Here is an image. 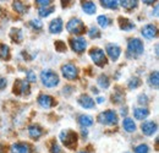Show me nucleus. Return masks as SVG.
I'll return each mask as SVG.
<instances>
[{"instance_id":"f257e3e1","label":"nucleus","mask_w":159,"mask_h":153,"mask_svg":"<svg viewBox=\"0 0 159 153\" xmlns=\"http://www.w3.org/2000/svg\"><path fill=\"white\" fill-rule=\"evenodd\" d=\"M77 134L70 129H66V130H62L59 134V140L60 142L69 150H74L77 145Z\"/></svg>"},{"instance_id":"f03ea898","label":"nucleus","mask_w":159,"mask_h":153,"mask_svg":"<svg viewBox=\"0 0 159 153\" xmlns=\"http://www.w3.org/2000/svg\"><path fill=\"white\" fill-rule=\"evenodd\" d=\"M39 77H40L42 83H43V86H45V87H48V88H54V87H57L60 82L59 75H58L55 71H53V70H43V71L40 72Z\"/></svg>"},{"instance_id":"7ed1b4c3","label":"nucleus","mask_w":159,"mask_h":153,"mask_svg":"<svg viewBox=\"0 0 159 153\" xmlns=\"http://www.w3.org/2000/svg\"><path fill=\"white\" fill-rule=\"evenodd\" d=\"M144 52L143 42L139 38H131L127 43V57L129 58H139Z\"/></svg>"},{"instance_id":"20e7f679","label":"nucleus","mask_w":159,"mask_h":153,"mask_svg":"<svg viewBox=\"0 0 159 153\" xmlns=\"http://www.w3.org/2000/svg\"><path fill=\"white\" fill-rule=\"evenodd\" d=\"M97 120L99 121L100 124L103 125H107V126H113V125H116L118 124V114L115 110L113 109H108V110H104V112H100L98 116H97Z\"/></svg>"},{"instance_id":"39448f33","label":"nucleus","mask_w":159,"mask_h":153,"mask_svg":"<svg viewBox=\"0 0 159 153\" xmlns=\"http://www.w3.org/2000/svg\"><path fill=\"white\" fill-rule=\"evenodd\" d=\"M66 30L71 35L80 36V35L86 32V26L82 22V20L77 19V17H74V19L69 20V22L66 23Z\"/></svg>"},{"instance_id":"423d86ee","label":"nucleus","mask_w":159,"mask_h":153,"mask_svg":"<svg viewBox=\"0 0 159 153\" xmlns=\"http://www.w3.org/2000/svg\"><path fill=\"white\" fill-rule=\"evenodd\" d=\"M89 58H91L92 61H93L97 66H99V67L105 66L107 63H108L107 55H105L104 50L98 48V47H94V48H92V49L89 50Z\"/></svg>"},{"instance_id":"0eeeda50","label":"nucleus","mask_w":159,"mask_h":153,"mask_svg":"<svg viewBox=\"0 0 159 153\" xmlns=\"http://www.w3.org/2000/svg\"><path fill=\"white\" fill-rule=\"evenodd\" d=\"M61 74L69 81H75L79 77V69L72 63H66L61 66Z\"/></svg>"},{"instance_id":"6e6552de","label":"nucleus","mask_w":159,"mask_h":153,"mask_svg":"<svg viewBox=\"0 0 159 153\" xmlns=\"http://www.w3.org/2000/svg\"><path fill=\"white\" fill-rule=\"evenodd\" d=\"M105 55H108L111 61H118V59L121 55V48L116 43H108L105 45Z\"/></svg>"},{"instance_id":"1a4fd4ad","label":"nucleus","mask_w":159,"mask_h":153,"mask_svg":"<svg viewBox=\"0 0 159 153\" xmlns=\"http://www.w3.org/2000/svg\"><path fill=\"white\" fill-rule=\"evenodd\" d=\"M70 47H71V49L75 52V53H77V54H81V53H83L84 50H86V48H87V40L83 38V37H75V38H72L70 40Z\"/></svg>"},{"instance_id":"9d476101","label":"nucleus","mask_w":159,"mask_h":153,"mask_svg":"<svg viewBox=\"0 0 159 153\" xmlns=\"http://www.w3.org/2000/svg\"><path fill=\"white\" fill-rule=\"evenodd\" d=\"M141 130H142V134L146 136H153L158 130V124L153 120L143 121L141 125Z\"/></svg>"},{"instance_id":"9b49d317","label":"nucleus","mask_w":159,"mask_h":153,"mask_svg":"<svg viewBox=\"0 0 159 153\" xmlns=\"http://www.w3.org/2000/svg\"><path fill=\"white\" fill-rule=\"evenodd\" d=\"M157 33H158V28L156 25L153 23H147L142 27L141 30V35L144 37L146 39H153L157 37Z\"/></svg>"},{"instance_id":"f8f14e48","label":"nucleus","mask_w":159,"mask_h":153,"mask_svg":"<svg viewBox=\"0 0 159 153\" xmlns=\"http://www.w3.org/2000/svg\"><path fill=\"white\" fill-rule=\"evenodd\" d=\"M37 102H38V104L40 107L44 108V109H50L57 104V102H55V99L53 97L49 96V95H45V93L39 95L38 98H37Z\"/></svg>"},{"instance_id":"ddd939ff","label":"nucleus","mask_w":159,"mask_h":153,"mask_svg":"<svg viewBox=\"0 0 159 153\" xmlns=\"http://www.w3.org/2000/svg\"><path fill=\"white\" fill-rule=\"evenodd\" d=\"M14 93L25 96L30 93V83L26 80H17L14 85Z\"/></svg>"},{"instance_id":"4468645a","label":"nucleus","mask_w":159,"mask_h":153,"mask_svg":"<svg viewBox=\"0 0 159 153\" xmlns=\"http://www.w3.org/2000/svg\"><path fill=\"white\" fill-rule=\"evenodd\" d=\"M49 32L53 33V35H59L64 30V22L61 17H57V19L52 20L50 23H49V27H48Z\"/></svg>"},{"instance_id":"2eb2a0df","label":"nucleus","mask_w":159,"mask_h":153,"mask_svg":"<svg viewBox=\"0 0 159 153\" xmlns=\"http://www.w3.org/2000/svg\"><path fill=\"white\" fill-rule=\"evenodd\" d=\"M77 103H79L83 109H92L96 105V102L93 100V98L91 96H88V95H84V93L79 97Z\"/></svg>"},{"instance_id":"dca6fc26","label":"nucleus","mask_w":159,"mask_h":153,"mask_svg":"<svg viewBox=\"0 0 159 153\" xmlns=\"http://www.w3.org/2000/svg\"><path fill=\"white\" fill-rule=\"evenodd\" d=\"M11 153H32V148L26 142H16L10 148Z\"/></svg>"},{"instance_id":"f3484780","label":"nucleus","mask_w":159,"mask_h":153,"mask_svg":"<svg viewBox=\"0 0 159 153\" xmlns=\"http://www.w3.org/2000/svg\"><path fill=\"white\" fill-rule=\"evenodd\" d=\"M43 134H44V131L38 124H32V125L28 126V135H30L31 138L38 140Z\"/></svg>"},{"instance_id":"a211bd4d","label":"nucleus","mask_w":159,"mask_h":153,"mask_svg":"<svg viewBox=\"0 0 159 153\" xmlns=\"http://www.w3.org/2000/svg\"><path fill=\"white\" fill-rule=\"evenodd\" d=\"M122 128H124V130H125L126 132H129V134L135 132L136 129H137L136 123H135L134 119H131V118H124V120H122Z\"/></svg>"},{"instance_id":"6ab92c4d","label":"nucleus","mask_w":159,"mask_h":153,"mask_svg":"<svg viewBox=\"0 0 159 153\" xmlns=\"http://www.w3.org/2000/svg\"><path fill=\"white\" fill-rule=\"evenodd\" d=\"M149 115V110L146 107H139V108H134V118L136 120H144Z\"/></svg>"},{"instance_id":"aec40b11","label":"nucleus","mask_w":159,"mask_h":153,"mask_svg":"<svg viewBox=\"0 0 159 153\" xmlns=\"http://www.w3.org/2000/svg\"><path fill=\"white\" fill-rule=\"evenodd\" d=\"M119 27L120 30L125 31V32H130L135 28V23L132 21L127 19H124V17H119Z\"/></svg>"},{"instance_id":"412c9836","label":"nucleus","mask_w":159,"mask_h":153,"mask_svg":"<svg viewBox=\"0 0 159 153\" xmlns=\"http://www.w3.org/2000/svg\"><path fill=\"white\" fill-rule=\"evenodd\" d=\"M77 120H79V124L83 128V129H86V128H88V126H92V125H93V118L88 114L79 115Z\"/></svg>"},{"instance_id":"4be33fe9","label":"nucleus","mask_w":159,"mask_h":153,"mask_svg":"<svg viewBox=\"0 0 159 153\" xmlns=\"http://www.w3.org/2000/svg\"><path fill=\"white\" fill-rule=\"evenodd\" d=\"M81 7L87 15H93L96 14V10H97V6L93 1H82Z\"/></svg>"},{"instance_id":"5701e85b","label":"nucleus","mask_w":159,"mask_h":153,"mask_svg":"<svg viewBox=\"0 0 159 153\" xmlns=\"http://www.w3.org/2000/svg\"><path fill=\"white\" fill-rule=\"evenodd\" d=\"M139 5V1H134V0H125V1H119V6L122 9H125L126 11H131L134 9H136Z\"/></svg>"},{"instance_id":"b1692460","label":"nucleus","mask_w":159,"mask_h":153,"mask_svg":"<svg viewBox=\"0 0 159 153\" xmlns=\"http://www.w3.org/2000/svg\"><path fill=\"white\" fill-rule=\"evenodd\" d=\"M148 85L152 87V88H158L159 86V74L158 71H153L149 74L148 76Z\"/></svg>"},{"instance_id":"393cba45","label":"nucleus","mask_w":159,"mask_h":153,"mask_svg":"<svg viewBox=\"0 0 159 153\" xmlns=\"http://www.w3.org/2000/svg\"><path fill=\"white\" fill-rule=\"evenodd\" d=\"M54 11H55V6H54V5L45 6V7H39V9H38V15H39L40 17H48V16H50Z\"/></svg>"},{"instance_id":"a878e982","label":"nucleus","mask_w":159,"mask_h":153,"mask_svg":"<svg viewBox=\"0 0 159 153\" xmlns=\"http://www.w3.org/2000/svg\"><path fill=\"white\" fill-rule=\"evenodd\" d=\"M97 83H98V86H99L100 88L107 90V88L110 86V80H109V77L107 76V75L102 74V75H99L98 78H97Z\"/></svg>"},{"instance_id":"bb28decb","label":"nucleus","mask_w":159,"mask_h":153,"mask_svg":"<svg viewBox=\"0 0 159 153\" xmlns=\"http://www.w3.org/2000/svg\"><path fill=\"white\" fill-rule=\"evenodd\" d=\"M100 5L104 9L116 10L119 7V1H116V0H103V1H100Z\"/></svg>"},{"instance_id":"cd10ccee","label":"nucleus","mask_w":159,"mask_h":153,"mask_svg":"<svg viewBox=\"0 0 159 153\" xmlns=\"http://www.w3.org/2000/svg\"><path fill=\"white\" fill-rule=\"evenodd\" d=\"M141 85H142V81L139 80V77H131L127 81V87L130 90H136V88H139Z\"/></svg>"},{"instance_id":"c85d7f7f","label":"nucleus","mask_w":159,"mask_h":153,"mask_svg":"<svg viewBox=\"0 0 159 153\" xmlns=\"http://www.w3.org/2000/svg\"><path fill=\"white\" fill-rule=\"evenodd\" d=\"M10 36H11V39H12L14 42H16V43H21V40L23 38L22 32H21V30H19V28H12Z\"/></svg>"},{"instance_id":"c756f323","label":"nucleus","mask_w":159,"mask_h":153,"mask_svg":"<svg viewBox=\"0 0 159 153\" xmlns=\"http://www.w3.org/2000/svg\"><path fill=\"white\" fill-rule=\"evenodd\" d=\"M97 22H98V25H99L102 28H107L110 25V19L107 15H99L97 17Z\"/></svg>"},{"instance_id":"7c9ffc66","label":"nucleus","mask_w":159,"mask_h":153,"mask_svg":"<svg viewBox=\"0 0 159 153\" xmlns=\"http://www.w3.org/2000/svg\"><path fill=\"white\" fill-rule=\"evenodd\" d=\"M0 58L5 60L10 58V48L4 43H0Z\"/></svg>"},{"instance_id":"2f4dec72","label":"nucleus","mask_w":159,"mask_h":153,"mask_svg":"<svg viewBox=\"0 0 159 153\" xmlns=\"http://www.w3.org/2000/svg\"><path fill=\"white\" fill-rule=\"evenodd\" d=\"M87 35H88V37L91 39H98L100 38V31L97 28V27H94V26H92L89 30H88V32H87Z\"/></svg>"},{"instance_id":"473e14b6","label":"nucleus","mask_w":159,"mask_h":153,"mask_svg":"<svg viewBox=\"0 0 159 153\" xmlns=\"http://www.w3.org/2000/svg\"><path fill=\"white\" fill-rule=\"evenodd\" d=\"M12 7L19 14H25V11H26V5L23 2H21V1H15L14 5H12Z\"/></svg>"},{"instance_id":"72a5a7b5","label":"nucleus","mask_w":159,"mask_h":153,"mask_svg":"<svg viewBox=\"0 0 159 153\" xmlns=\"http://www.w3.org/2000/svg\"><path fill=\"white\" fill-rule=\"evenodd\" d=\"M135 153H149V147L146 143H139L134 148Z\"/></svg>"},{"instance_id":"f704fd0d","label":"nucleus","mask_w":159,"mask_h":153,"mask_svg":"<svg viewBox=\"0 0 159 153\" xmlns=\"http://www.w3.org/2000/svg\"><path fill=\"white\" fill-rule=\"evenodd\" d=\"M30 26L34 30V31H39L43 28V23L40 22V20H31V22H30Z\"/></svg>"},{"instance_id":"c9c22d12","label":"nucleus","mask_w":159,"mask_h":153,"mask_svg":"<svg viewBox=\"0 0 159 153\" xmlns=\"http://www.w3.org/2000/svg\"><path fill=\"white\" fill-rule=\"evenodd\" d=\"M26 81H27L28 83L36 82V81H37V75H36L32 70H28V71L26 72Z\"/></svg>"},{"instance_id":"e433bc0d","label":"nucleus","mask_w":159,"mask_h":153,"mask_svg":"<svg viewBox=\"0 0 159 153\" xmlns=\"http://www.w3.org/2000/svg\"><path fill=\"white\" fill-rule=\"evenodd\" d=\"M137 100H139V104L142 105V107H146L148 104V97H147L146 93H141L139 98H137Z\"/></svg>"},{"instance_id":"4c0bfd02","label":"nucleus","mask_w":159,"mask_h":153,"mask_svg":"<svg viewBox=\"0 0 159 153\" xmlns=\"http://www.w3.org/2000/svg\"><path fill=\"white\" fill-rule=\"evenodd\" d=\"M55 48L58 52H65L66 50V45L62 43V40H57L55 42Z\"/></svg>"},{"instance_id":"58836bf2","label":"nucleus","mask_w":159,"mask_h":153,"mask_svg":"<svg viewBox=\"0 0 159 153\" xmlns=\"http://www.w3.org/2000/svg\"><path fill=\"white\" fill-rule=\"evenodd\" d=\"M36 4H37L39 7H45V6H50V5H53L50 0H37Z\"/></svg>"},{"instance_id":"ea45409f","label":"nucleus","mask_w":159,"mask_h":153,"mask_svg":"<svg viewBox=\"0 0 159 153\" xmlns=\"http://www.w3.org/2000/svg\"><path fill=\"white\" fill-rule=\"evenodd\" d=\"M50 152L52 153H61V148L57 142H53L52 146H50Z\"/></svg>"},{"instance_id":"a19ab883","label":"nucleus","mask_w":159,"mask_h":153,"mask_svg":"<svg viewBox=\"0 0 159 153\" xmlns=\"http://www.w3.org/2000/svg\"><path fill=\"white\" fill-rule=\"evenodd\" d=\"M7 86V80L6 78H0V90H4L5 87Z\"/></svg>"},{"instance_id":"79ce46f5","label":"nucleus","mask_w":159,"mask_h":153,"mask_svg":"<svg viewBox=\"0 0 159 153\" xmlns=\"http://www.w3.org/2000/svg\"><path fill=\"white\" fill-rule=\"evenodd\" d=\"M104 100H105V98H104V97H98V98H97V99H96L94 102H96L97 104H102V103H103Z\"/></svg>"},{"instance_id":"37998d69","label":"nucleus","mask_w":159,"mask_h":153,"mask_svg":"<svg viewBox=\"0 0 159 153\" xmlns=\"http://www.w3.org/2000/svg\"><path fill=\"white\" fill-rule=\"evenodd\" d=\"M120 114H121V115H126V114H127V108H126V107L121 108V112H120Z\"/></svg>"},{"instance_id":"c03bdc74","label":"nucleus","mask_w":159,"mask_h":153,"mask_svg":"<svg viewBox=\"0 0 159 153\" xmlns=\"http://www.w3.org/2000/svg\"><path fill=\"white\" fill-rule=\"evenodd\" d=\"M144 4H147V5H152L153 4V1H143Z\"/></svg>"},{"instance_id":"a18cd8bd","label":"nucleus","mask_w":159,"mask_h":153,"mask_svg":"<svg viewBox=\"0 0 159 153\" xmlns=\"http://www.w3.org/2000/svg\"><path fill=\"white\" fill-rule=\"evenodd\" d=\"M79 153H88V152H86V151H81V152H79Z\"/></svg>"}]
</instances>
